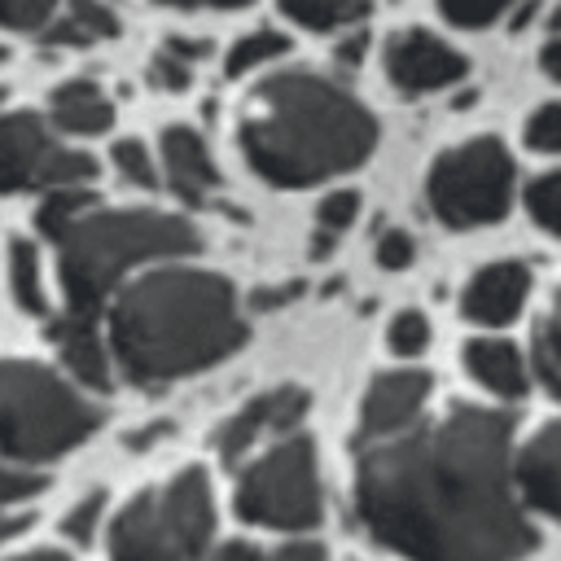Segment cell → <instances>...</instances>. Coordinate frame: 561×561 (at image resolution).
I'll list each match as a JSON object with an SVG mask.
<instances>
[{"label": "cell", "mask_w": 561, "mask_h": 561, "mask_svg": "<svg viewBox=\"0 0 561 561\" xmlns=\"http://www.w3.org/2000/svg\"><path fill=\"white\" fill-rule=\"evenodd\" d=\"M22 526H26L22 517H0V543H9V539L22 530Z\"/></svg>", "instance_id": "40"}, {"label": "cell", "mask_w": 561, "mask_h": 561, "mask_svg": "<svg viewBox=\"0 0 561 561\" xmlns=\"http://www.w3.org/2000/svg\"><path fill=\"white\" fill-rule=\"evenodd\" d=\"M162 4H184V9H232L245 0H162Z\"/></svg>", "instance_id": "39"}, {"label": "cell", "mask_w": 561, "mask_h": 561, "mask_svg": "<svg viewBox=\"0 0 561 561\" xmlns=\"http://www.w3.org/2000/svg\"><path fill=\"white\" fill-rule=\"evenodd\" d=\"M294 294H298V285H285V289H259V294H254V307L267 311V307H280L285 298H294Z\"/></svg>", "instance_id": "38"}, {"label": "cell", "mask_w": 561, "mask_h": 561, "mask_svg": "<svg viewBox=\"0 0 561 561\" xmlns=\"http://www.w3.org/2000/svg\"><path fill=\"white\" fill-rule=\"evenodd\" d=\"M386 346L394 355H421L430 346V320L421 311H399L386 329Z\"/></svg>", "instance_id": "30"}, {"label": "cell", "mask_w": 561, "mask_h": 561, "mask_svg": "<svg viewBox=\"0 0 561 561\" xmlns=\"http://www.w3.org/2000/svg\"><path fill=\"white\" fill-rule=\"evenodd\" d=\"M0 57H4V48H0Z\"/></svg>", "instance_id": "43"}, {"label": "cell", "mask_w": 561, "mask_h": 561, "mask_svg": "<svg viewBox=\"0 0 561 561\" xmlns=\"http://www.w3.org/2000/svg\"><path fill=\"white\" fill-rule=\"evenodd\" d=\"M0 96H4V92H0Z\"/></svg>", "instance_id": "44"}, {"label": "cell", "mask_w": 561, "mask_h": 561, "mask_svg": "<svg viewBox=\"0 0 561 561\" xmlns=\"http://www.w3.org/2000/svg\"><path fill=\"white\" fill-rule=\"evenodd\" d=\"M110 35H118V18L101 0H70L66 13L57 22H48V31H44V39L57 48H83V44H96Z\"/></svg>", "instance_id": "19"}, {"label": "cell", "mask_w": 561, "mask_h": 561, "mask_svg": "<svg viewBox=\"0 0 561 561\" xmlns=\"http://www.w3.org/2000/svg\"><path fill=\"white\" fill-rule=\"evenodd\" d=\"M13 561H70L66 552H26V557H13Z\"/></svg>", "instance_id": "41"}, {"label": "cell", "mask_w": 561, "mask_h": 561, "mask_svg": "<svg viewBox=\"0 0 561 561\" xmlns=\"http://www.w3.org/2000/svg\"><path fill=\"white\" fill-rule=\"evenodd\" d=\"M526 294H530V267L517 263V259H500V263H486L478 267L465 289H460V316L482 324V329H500L508 320L522 316L526 307Z\"/></svg>", "instance_id": "13"}, {"label": "cell", "mask_w": 561, "mask_h": 561, "mask_svg": "<svg viewBox=\"0 0 561 561\" xmlns=\"http://www.w3.org/2000/svg\"><path fill=\"white\" fill-rule=\"evenodd\" d=\"M83 210H92V193L88 184H66V188H48L39 197V210H35V228L44 237H57L70 219H79Z\"/></svg>", "instance_id": "23"}, {"label": "cell", "mask_w": 561, "mask_h": 561, "mask_svg": "<svg viewBox=\"0 0 561 561\" xmlns=\"http://www.w3.org/2000/svg\"><path fill=\"white\" fill-rule=\"evenodd\" d=\"M162 167L171 188L184 202H206V193L219 184V171L202 145V136L193 127H167L162 131Z\"/></svg>", "instance_id": "16"}, {"label": "cell", "mask_w": 561, "mask_h": 561, "mask_svg": "<svg viewBox=\"0 0 561 561\" xmlns=\"http://www.w3.org/2000/svg\"><path fill=\"white\" fill-rule=\"evenodd\" d=\"M513 486L526 508L561 522V416L535 425L513 447Z\"/></svg>", "instance_id": "11"}, {"label": "cell", "mask_w": 561, "mask_h": 561, "mask_svg": "<svg viewBox=\"0 0 561 561\" xmlns=\"http://www.w3.org/2000/svg\"><path fill=\"white\" fill-rule=\"evenodd\" d=\"M430 210L447 228L495 224L513 206V158L495 136H473L434 158L425 180Z\"/></svg>", "instance_id": "7"}, {"label": "cell", "mask_w": 561, "mask_h": 561, "mask_svg": "<svg viewBox=\"0 0 561 561\" xmlns=\"http://www.w3.org/2000/svg\"><path fill=\"white\" fill-rule=\"evenodd\" d=\"M320 473L311 438H285L259 456L237 482V513L276 530H307L320 522Z\"/></svg>", "instance_id": "8"}, {"label": "cell", "mask_w": 561, "mask_h": 561, "mask_svg": "<svg viewBox=\"0 0 561 561\" xmlns=\"http://www.w3.org/2000/svg\"><path fill=\"white\" fill-rule=\"evenodd\" d=\"M53 342H57V355L61 364L92 390H105L110 386V355H105V342L96 337V324L92 316H66L53 324Z\"/></svg>", "instance_id": "17"}, {"label": "cell", "mask_w": 561, "mask_h": 561, "mask_svg": "<svg viewBox=\"0 0 561 561\" xmlns=\"http://www.w3.org/2000/svg\"><path fill=\"white\" fill-rule=\"evenodd\" d=\"M53 123L70 136H96L114 123V105L92 79H66L53 92Z\"/></svg>", "instance_id": "18"}, {"label": "cell", "mask_w": 561, "mask_h": 561, "mask_svg": "<svg viewBox=\"0 0 561 561\" xmlns=\"http://www.w3.org/2000/svg\"><path fill=\"white\" fill-rule=\"evenodd\" d=\"M508 438V416L478 403L377 438L355 469L359 526L408 561H522L535 526L513 486Z\"/></svg>", "instance_id": "1"}, {"label": "cell", "mask_w": 561, "mask_h": 561, "mask_svg": "<svg viewBox=\"0 0 561 561\" xmlns=\"http://www.w3.org/2000/svg\"><path fill=\"white\" fill-rule=\"evenodd\" d=\"M280 53H289V39H285L280 31H250V35H241V39L228 48L224 70H228V75H245V70H254V66L280 57Z\"/></svg>", "instance_id": "24"}, {"label": "cell", "mask_w": 561, "mask_h": 561, "mask_svg": "<svg viewBox=\"0 0 561 561\" xmlns=\"http://www.w3.org/2000/svg\"><path fill=\"white\" fill-rule=\"evenodd\" d=\"M517 0H438L443 18L465 26V31H478V26H491L495 18H504Z\"/></svg>", "instance_id": "29"}, {"label": "cell", "mask_w": 561, "mask_h": 561, "mask_svg": "<svg viewBox=\"0 0 561 561\" xmlns=\"http://www.w3.org/2000/svg\"><path fill=\"white\" fill-rule=\"evenodd\" d=\"M210 561H324V548L320 543H289L280 552H267L259 543H224Z\"/></svg>", "instance_id": "27"}, {"label": "cell", "mask_w": 561, "mask_h": 561, "mask_svg": "<svg viewBox=\"0 0 561 561\" xmlns=\"http://www.w3.org/2000/svg\"><path fill=\"white\" fill-rule=\"evenodd\" d=\"M298 26L307 31H337V26H355L368 13V0H276Z\"/></svg>", "instance_id": "21"}, {"label": "cell", "mask_w": 561, "mask_h": 561, "mask_svg": "<svg viewBox=\"0 0 561 561\" xmlns=\"http://www.w3.org/2000/svg\"><path fill=\"white\" fill-rule=\"evenodd\" d=\"M307 412V394L298 386H280V390H267L259 399H250L224 430H219V456L224 460H241L263 434H285L289 425H298Z\"/></svg>", "instance_id": "14"}, {"label": "cell", "mask_w": 561, "mask_h": 561, "mask_svg": "<svg viewBox=\"0 0 561 561\" xmlns=\"http://www.w3.org/2000/svg\"><path fill=\"white\" fill-rule=\"evenodd\" d=\"M539 70H543L552 83H561V35H552V39L539 48Z\"/></svg>", "instance_id": "37"}, {"label": "cell", "mask_w": 561, "mask_h": 561, "mask_svg": "<svg viewBox=\"0 0 561 561\" xmlns=\"http://www.w3.org/2000/svg\"><path fill=\"white\" fill-rule=\"evenodd\" d=\"M386 75L394 88H403L412 96L438 92V88H451L465 79V57L430 31H399L386 44Z\"/></svg>", "instance_id": "10"}, {"label": "cell", "mask_w": 561, "mask_h": 561, "mask_svg": "<svg viewBox=\"0 0 561 561\" xmlns=\"http://www.w3.org/2000/svg\"><path fill=\"white\" fill-rule=\"evenodd\" d=\"M412 254H416V245H412V237H408L403 228H386V232H381V241H377V263H381L386 272H403V267L412 263Z\"/></svg>", "instance_id": "35"}, {"label": "cell", "mask_w": 561, "mask_h": 561, "mask_svg": "<svg viewBox=\"0 0 561 561\" xmlns=\"http://www.w3.org/2000/svg\"><path fill=\"white\" fill-rule=\"evenodd\" d=\"M465 373L495 399H522L530 390L526 355L508 337H473V342H465Z\"/></svg>", "instance_id": "15"}, {"label": "cell", "mask_w": 561, "mask_h": 561, "mask_svg": "<svg viewBox=\"0 0 561 561\" xmlns=\"http://www.w3.org/2000/svg\"><path fill=\"white\" fill-rule=\"evenodd\" d=\"M355 215H359V193L337 188V193L320 197V206H316V224H320L316 254H324V250H329V241H333L342 228H351V224H355Z\"/></svg>", "instance_id": "26"}, {"label": "cell", "mask_w": 561, "mask_h": 561, "mask_svg": "<svg viewBox=\"0 0 561 561\" xmlns=\"http://www.w3.org/2000/svg\"><path fill=\"white\" fill-rule=\"evenodd\" d=\"M522 136L535 153H561V101H543L539 110H530Z\"/></svg>", "instance_id": "28"}, {"label": "cell", "mask_w": 561, "mask_h": 561, "mask_svg": "<svg viewBox=\"0 0 561 561\" xmlns=\"http://www.w3.org/2000/svg\"><path fill=\"white\" fill-rule=\"evenodd\" d=\"M9 280H13V298L26 316H44L48 302H44V276H39V254L31 241H13L9 245Z\"/></svg>", "instance_id": "22"}, {"label": "cell", "mask_w": 561, "mask_h": 561, "mask_svg": "<svg viewBox=\"0 0 561 561\" xmlns=\"http://www.w3.org/2000/svg\"><path fill=\"white\" fill-rule=\"evenodd\" d=\"M557 31H561V13H557Z\"/></svg>", "instance_id": "42"}, {"label": "cell", "mask_w": 561, "mask_h": 561, "mask_svg": "<svg viewBox=\"0 0 561 561\" xmlns=\"http://www.w3.org/2000/svg\"><path fill=\"white\" fill-rule=\"evenodd\" d=\"M215 535V500L202 469L136 495L110 526V561H202Z\"/></svg>", "instance_id": "6"}, {"label": "cell", "mask_w": 561, "mask_h": 561, "mask_svg": "<svg viewBox=\"0 0 561 561\" xmlns=\"http://www.w3.org/2000/svg\"><path fill=\"white\" fill-rule=\"evenodd\" d=\"M48 486V478H39L35 469L26 465H4L0 460V504H22L31 495H39Z\"/></svg>", "instance_id": "32"}, {"label": "cell", "mask_w": 561, "mask_h": 561, "mask_svg": "<svg viewBox=\"0 0 561 561\" xmlns=\"http://www.w3.org/2000/svg\"><path fill=\"white\" fill-rule=\"evenodd\" d=\"M57 0H0V26L9 31H31V26H44L53 18Z\"/></svg>", "instance_id": "33"}, {"label": "cell", "mask_w": 561, "mask_h": 561, "mask_svg": "<svg viewBox=\"0 0 561 561\" xmlns=\"http://www.w3.org/2000/svg\"><path fill=\"white\" fill-rule=\"evenodd\" d=\"M96 430V408L44 364H0V451L13 460H57Z\"/></svg>", "instance_id": "5"}, {"label": "cell", "mask_w": 561, "mask_h": 561, "mask_svg": "<svg viewBox=\"0 0 561 561\" xmlns=\"http://www.w3.org/2000/svg\"><path fill=\"white\" fill-rule=\"evenodd\" d=\"M535 373L561 399V285L552 289V298L543 307V320L535 324Z\"/></svg>", "instance_id": "20"}, {"label": "cell", "mask_w": 561, "mask_h": 561, "mask_svg": "<svg viewBox=\"0 0 561 561\" xmlns=\"http://www.w3.org/2000/svg\"><path fill=\"white\" fill-rule=\"evenodd\" d=\"M430 399V373L421 368H394V373H381L368 390H364V403H359V438H390V434H403L421 408Z\"/></svg>", "instance_id": "12"}, {"label": "cell", "mask_w": 561, "mask_h": 561, "mask_svg": "<svg viewBox=\"0 0 561 561\" xmlns=\"http://www.w3.org/2000/svg\"><path fill=\"white\" fill-rule=\"evenodd\" d=\"M61 289L75 316H96L114 285L153 259H180L197 250V228L162 210H83L57 237Z\"/></svg>", "instance_id": "4"}, {"label": "cell", "mask_w": 561, "mask_h": 561, "mask_svg": "<svg viewBox=\"0 0 561 561\" xmlns=\"http://www.w3.org/2000/svg\"><path fill=\"white\" fill-rule=\"evenodd\" d=\"M110 342L131 381L158 386L232 355L245 342V320L224 276L162 267L123 289L110 311Z\"/></svg>", "instance_id": "2"}, {"label": "cell", "mask_w": 561, "mask_h": 561, "mask_svg": "<svg viewBox=\"0 0 561 561\" xmlns=\"http://www.w3.org/2000/svg\"><path fill=\"white\" fill-rule=\"evenodd\" d=\"M373 145V114L351 92L307 70L263 79L241 105V149L250 167L285 188L342 175L359 167Z\"/></svg>", "instance_id": "3"}, {"label": "cell", "mask_w": 561, "mask_h": 561, "mask_svg": "<svg viewBox=\"0 0 561 561\" xmlns=\"http://www.w3.org/2000/svg\"><path fill=\"white\" fill-rule=\"evenodd\" d=\"M188 75H193V61H184V57H175V53H167V48L153 57V79H158L162 88H184Z\"/></svg>", "instance_id": "36"}, {"label": "cell", "mask_w": 561, "mask_h": 561, "mask_svg": "<svg viewBox=\"0 0 561 561\" xmlns=\"http://www.w3.org/2000/svg\"><path fill=\"white\" fill-rule=\"evenodd\" d=\"M526 210L543 232L561 237V167H552L526 184Z\"/></svg>", "instance_id": "25"}, {"label": "cell", "mask_w": 561, "mask_h": 561, "mask_svg": "<svg viewBox=\"0 0 561 561\" xmlns=\"http://www.w3.org/2000/svg\"><path fill=\"white\" fill-rule=\"evenodd\" d=\"M96 162L79 149H66L35 114H4L0 118V193L18 188H66L88 184Z\"/></svg>", "instance_id": "9"}, {"label": "cell", "mask_w": 561, "mask_h": 561, "mask_svg": "<svg viewBox=\"0 0 561 561\" xmlns=\"http://www.w3.org/2000/svg\"><path fill=\"white\" fill-rule=\"evenodd\" d=\"M110 162H114V171L127 180V184H140V188H153V162H149V149L140 145V140H118L114 145V153H110Z\"/></svg>", "instance_id": "31"}, {"label": "cell", "mask_w": 561, "mask_h": 561, "mask_svg": "<svg viewBox=\"0 0 561 561\" xmlns=\"http://www.w3.org/2000/svg\"><path fill=\"white\" fill-rule=\"evenodd\" d=\"M101 508H105V495H88V500H79V504L66 513L61 535H66L70 543H88L92 530H96V522H101Z\"/></svg>", "instance_id": "34"}]
</instances>
